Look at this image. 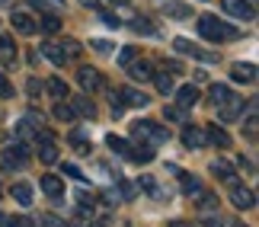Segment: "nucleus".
<instances>
[{
  "label": "nucleus",
  "mask_w": 259,
  "mask_h": 227,
  "mask_svg": "<svg viewBox=\"0 0 259 227\" xmlns=\"http://www.w3.org/2000/svg\"><path fill=\"white\" fill-rule=\"evenodd\" d=\"M198 32H202V38H208V42H231V38H240V32H237L234 26H227L224 19H218V16H198Z\"/></svg>",
  "instance_id": "1"
},
{
  "label": "nucleus",
  "mask_w": 259,
  "mask_h": 227,
  "mask_svg": "<svg viewBox=\"0 0 259 227\" xmlns=\"http://www.w3.org/2000/svg\"><path fill=\"white\" fill-rule=\"evenodd\" d=\"M135 138L144 144H166L170 141V128H163L157 122H135Z\"/></svg>",
  "instance_id": "2"
},
{
  "label": "nucleus",
  "mask_w": 259,
  "mask_h": 227,
  "mask_svg": "<svg viewBox=\"0 0 259 227\" xmlns=\"http://www.w3.org/2000/svg\"><path fill=\"white\" fill-rule=\"evenodd\" d=\"M29 160V147H26V141H16L13 147H7V154H4V160H0V166H4V173H10V170H19Z\"/></svg>",
  "instance_id": "3"
},
{
  "label": "nucleus",
  "mask_w": 259,
  "mask_h": 227,
  "mask_svg": "<svg viewBox=\"0 0 259 227\" xmlns=\"http://www.w3.org/2000/svg\"><path fill=\"white\" fill-rule=\"evenodd\" d=\"M243 115V96H227L224 103H218V118L221 122H237V118Z\"/></svg>",
  "instance_id": "4"
},
{
  "label": "nucleus",
  "mask_w": 259,
  "mask_h": 227,
  "mask_svg": "<svg viewBox=\"0 0 259 227\" xmlns=\"http://www.w3.org/2000/svg\"><path fill=\"white\" fill-rule=\"evenodd\" d=\"M224 13H231L234 19H243V23H250V19H256V10L250 0H221Z\"/></svg>",
  "instance_id": "5"
},
{
  "label": "nucleus",
  "mask_w": 259,
  "mask_h": 227,
  "mask_svg": "<svg viewBox=\"0 0 259 227\" xmlns=\"http://www.w3.org/2000/svg\"><path fill=\"white\" fill-rule=\"evenodd\" d=\"M10 23H13V29H16L19 35H35L38 32V19L32 13H26V10H16Z\"/></svg>",
  "instance_id": "6"
},
{
  "label": "nucleus",
  "mask_w": 259,
  "mask_h": 227,
  "mask_svg": "<svg viewBox=\"0 0 259 227\" xmlns=\"http://www.w3.org/2000/svg\"><path fill=\"white\" fill-rule=\"evenodd\" d=\"M231 202H234V208H240V211H250L253 205H256V195H253V189H246V186L234 183V186H231Z\"/></svg>",
  "instance_id": "7"
},
{
  "label": "nucleus",
  "mask_w": 259,
  "mask_h": 227,
  "mask_svg": "<svg viewBox=\"0 0 259 227\" xmlns=\"http://www.w3.org/2000/svg\"><path fill=\"white\" fill-rule=\"evenodd\" d=\"M173 48H176L179 55H192V58H198V61H218V55H214V52H202V48H195L192 42H189V38H176Z\"/></svg>",
  "instance_id": "8"
},
{
  "label": "nucleus",
  "mask_w": 259,
  "mask_h": 227,
  "mask_svg": "<svg viewBox=\"0 0 259 227\" xmlns=\"http://www.w3.org/2000/svg\"><path fill=\"white\" fill-rule=\"evenodd\" d=\"M77 80H80L83 93H96V90H103V77H99V71H93V67H80V71H77Z\"/></svg>",
  "instance_id": "9"
},
{
  "label": "nucleus",
  "mask_w": 259,
  "mask_h": 227,
  "mask_svg": "<svg viewBox=\"0 0 259 227\" xmlns=\"http://www.w3.org/2000/svg\"><path fill=\"white\" fill-rule=\"evenodd\" d=\"M179 138H183V144L189 147V151H202V147L208 144L205 141V131H202V128H195V125H186Z\"/></svg>",
  "instance_id": "10"
},
{
  "label": "nucleus",
  "mask_w": 259,
  "mask_h": 227,
  "mask_svg": "<svg viewBox=\"0 0 259 227\" xmlns=\"http://www.w3.org/2000/svg\"><path fill=\"white\" fill-rule=\"evenodd\" d=\"M115 100L122 103V106H135V109H138V106H147V103H151V96H144L141 90H135V86H122Z\"/></svg>",
  "instance_id": "11"
},
{
  "label": "nucleus",
  "mask_w": 259,
  "mask_h": 227,
  "mask_svg": "<svg viewBox=\"0 0 259 227\" xmlns=\"http://www.w3.org/2000/svg\"><path fill=\"white\" fill-rule=\"evenodd\" d=\"M128 71V77H132V80H138V83H147L154 77V67H151V61H132L125 67Z\"/></svg>",
  "instance_id": "12"
},
{
  "label": "nucleus",
  "mask_w": 259,
  "mask_h": 227,
  "mask_svg": "<svg viewBox=\"0 0 259 227\" xmlns=\"http://www.w3.org/2000/svg\"><path fill=\"white\" fill-rule=\"evenodd\" d=\"M42 55H45V58H48V61H52L55 67H64L67 61H71V58L64 55V48L58 45V42H42Z\"/></svg>",
  "instance_id": "13"
},
{
  "label": "nucleus",
  "mask_w": 259,
  "mask_h": 227,
  "mask_svg": "<svg viewBox=\"0 0 259 227\" xmlns=\"http://www.w3.org/2000/svg\"><path fill=\"white\" fill-rule=\"evenodd\" d=\"M42 192L52 195V199H61V195H64V179L55 176V173H45L42 176Z\"/></svg>",
  "instance_id": "14"
},
{
  "label": "nucleus",
  "mask_w": 259,
  "mask_h": 227,
  "mask_svg": "<svg viewBox=\"0 0 259 227\" xmlns=\"http://www.w3.org/2000/svg\"><path fill=\"white\" fill-rule=\"evenodd\" d=\"M13 61H16L13 35H0V64H4V67H13Z\"/></svg>",
  "instance_id": "15"
},
{
  "label": "nucleus",
  "mask_w": 259,
  "mask_h": 227,
  "mask_svg": "<svg viewBox=\"0 0 259 227\" xmlns=\"http://www.w3.org/2000/svg\"><path fill=\"white\" fill-rule=\"evenodd\" d=\"M211 173H214V176H218L221 183H227V186L240 183V179H237V173H234V166L227 163V160H214V163H211Z\"/></svg>",
  "instance_id": "16"
},
{
  "label": "nucleus",
  "mask_w": 259,
  "mask_h": 227,
  "mask_svg": "<svg viewBox=\"0 0 259 227\" xmlns=\"http://www.w3.org/2000/svg\"><path fill=\"white\" fill-rule=\"evenodd\" d=\"M231 77L237 83H253L256 80V67L253 64H243V61H237L234 64V71H231Z\"/></svg>",
  "instance_id": "17"
},
{
  "label": "nucleus",
  "mask_w": 259,
  "mask_h": 227,
  "mask_svg": "<svg viewBox=\"0 0 259 227\" xmlns=\"http://www.w3.org/2000/svg\"><path fill=\"white\" fill-rule=\"evenodd\" d=\"M138 186H141V189L151 195V199H157V202H166V199H170V192H163L160 186L151 179V176H141V179H138Z\"/></svg>",
  "instance_id": "18"
},
{
  "label": "nucleus",
  "mask_w": 259,
  "mask_h": 227,
  "mask_svg": "<svg viewBox=\"0 0 259 227\" xmlns=\"http://www.w3.org/2000/svg\"><path fill=\"white\" fill-rule=\"evenodd\" d=\"M74 112L80 115V118H96V106H93V100L83 93V96H74Z\"/></svg>",
  "instance_id": "19"
},
{
  "label": "nucleus",
  "mask_w": 259,
  "mask_h": 227,
  "mask_svg": "<svg viewBox=\"0 0 259 227\" xmlns=\"http://www.w3.org/2000/svg\"><path fill=\"white\" fill-rule=\"evenodd\" d=\"M205 141H208V144H214V147H231V134H227L224 128L211 125V128L205 131Z\"/></svg>",
  "instance_id": "20"
},
{
  "label": "nucleus",
  "mask_w": 259,
  "mask_h": 227,
  "mask_svg": "<svg viewBox=\"0 0 259 227\" xmlns=\"http://www.w3.org/2000/svg\"><path fill=\"white\" fill-rule=\"evenodd\" d=\"M176 103H179V109H189V106H195V103H198V90H195L192 83H189V86H179Z\"/></svg>",
  "instance_id": "21"
},
{
  "label": "nucleus",
  "mask_w": 259,
  "mask_h": 227,
  "mask_svg": "<svg viewBox=\"0 0 259 227\" xmlns=\"http://www.w3.org/2000/svg\"><path fill=\"white\" fill-rule=\"evenodd\" d=\"M179 189H183V195H202V183H198L195 176L179 170Z\"/></svg>",
  "instance_id": "22"
},
{
  "label": "nucleus",
  "mask_w": 259,
  "mask_h": 227,
  "mask_svg": "<svg viewBox=\"0 0 259 227\" xmlns=\"http://www.w3.org/2000/svg\"><path fill=\"white\" fill-rule=\"evenodd\" d=\"M10 192H13L16 205H23V208H29V205H32V186H29V183H16Z\"/></svg>",
  "instance_id": "23"
},
{
  "label": "nucleus",
  "mask_w": 259,
  "mask_h": 227,
  "mask_svg": "<svg viewBox=\"0 0 259 227\" xmlns=\"http://www.w3.org/2000/svg\"><path fill=\"white\" fill-rule=\"evenodd\" d=\"M125 157H132V160H135V163H151V160H154V147L141 141V144H138V147H135V151H128Z\"/></svg>",
  "instance_id": "24"
},
{
  "label": "nucleus",
  "mask_w": 259,
  "mask_h": 227,
  "mask_svg": "<svg viewBox=\"0 0 259 227\" xmlns=\"http://www.w3.org/2000/svg\"><path fill=\"white\" fill-rule=\"evenodd\" d=\"M163 13H170V16H176V19H189L192 16V10H189L186 4H173V0H163Z\"/></svg>",
  "instance_id": "25"
},
{
  "label": "nucleus",
  "mask_w": 259,
  "mask_h": 227,
  "mask_svg": "<svg viewBox=\"0 0 259 227\" xmlns=\"http://www.w3.org/2000/svg\"><path fill=\"white\" fill-rule=\"evenodd\" d=\"M52 115L58 118V122H77V112H74V106H67L64 100H61V103H58L55 109H52Z\"/></svg>",
  "instance_id": "26"
},
{
  "label": "nucleus",
  "mask_w": 259,
  "mask_h": 227,
  "mask_svg": "<svg viewBox=\"0 0 259 227\" xmlns=\"http://www.w3.org/2000/svg\"><path fill=\"white\" fill-rule=\"evenodd\" d=\"M151 80L157 83V90H160L163 96H170V93H173V77H170V74H166V71H160V74H157V71H154V77H151Z\"/></svg>",
  "instance_id": "27"
},
{
  "label": "nucleus",
  "mask_w": 259,
  "mask_h": 227,
  "mask_svg": "<svg viewBox=\"0 0 259 227\" xmlns=\"http://www.w3.org/2000/svg\"><path fill=\"white\" fill-rule=\"evenodd\" d=\"M38 29H42L45 35H55L58 29H61V19H58L55 13H48V16H42V19H38Z\"/></svg>",
  "instance_id": "28"
},
{
  "label": "nucleus",
  "mask_w": 259,
  "mask_h": 227,
  "mask_svg": "<svg viewBox=\"0 0 259 227\" xmlns=\"http://www.w3.org/2000/svg\"><path fill=\"white\" fill-rule=\"evenodd\" d=\"M45 86H48V93H52L55 100H64V96H67V83L61 80V77H52V80H48Z\"/></svg>",
  "instance_id": "29"
},
{
  "label": "nucleus",
  "mask_w": 259,
  "mask_h": 227,
  "mask_svg": "<svg viewBox=\"0 0 259 227\" xmlns=\"http://www.w3.org/2000/svg\"><path fill=\"white\" fill-rule=\"evenodd\" d=\"M198 208H202L205 214H211V211H218V199H214L211 192L202 189V195H198Z\"/></svg>",
  "instance_id": "30"
},
{
  "label": "nucleus",
  "mask_w": 259,
  "mask_h": 227,
  "mask_svg": "<svg viewBox=\"0 0 259 227\" xmlns=\"http://www.w3.org/2000/svg\"><path fill=\"white\" fill-rule=\"evenodd\" d=\"M58 45L64 48V55H67V58H80V52H83V45L77 42V38H64V42H58Z\"/></svg>",
  "instance_id": "31"
},
{
  "label": "nucleus",
  "mask_w": 259,
  "mask_h": 227,
  "mask_svg": "<svg viewBox=\"0 0 259 227\" xmlns=\"http://www.w3.org/2000/svg\"><path fill=\"white\" fill-rule=\"evenodd\" d=\"M106 144L112 147V154H122V157L128 154V141H125V138H115V134H109V138H106Z\"/></svg>",
  "instance_id": "32"
},
{
  "label": "nucleus",
  "mask_w": 259,
  "mask_h": 227,
  "mask_svg": "<svg viewBox=\"0 0 259 227\" xmlns=\"http://www.w3.org/2000/svg\"><path fill=\"white\" fill-rule=\"evenodd\" d=\"M135 58H138V52H135L132 45H125L122 52H118V58H115V61H118V67H128V64L135 61Z\"/></svg>",
  "instance_id": "33"
},
{
  "label": "nucleus",
  "mask_w": 259,
  "mask_h": 227,
  "mask_svg": "<svg viewBox=\"0 0 259 227\" xmlns=\"http://www.w3.org/2000/svg\"><path fill=\"white\" fill-rule=\"evenodd\" d=\"M227 96H231V90H227L224 83H214V86H211V103H214V106H218V103H224Z\"/></svg>",
  "instance_id": "34"
},
{
  "label": "nucleus",
  "mask_w": 259,
  "mask_h": 227,
  "mask_svg": "<svg viewBox=\"0 0 259 227\" xmlns=\"http://www.w3.org/2000/svg\"><path fill=\"white\" fill-rule=\"evenodd\" d=\"M132 29H135V32H144V35H154V32H157V29H154L151 23H147V19H144V16H138V19H135V23H132Z\"/></svg>",
  "instance_id": "35"
},
{
  "label": "nucleus",
  "mask_w": 259,
  "mask_h": 227,
  "mask_svg": "<svg viewBox=\"0 0 259 227\" xmlns=\"http://www.w3.org/2000/svg\"><path fill=\"white\" fill-rule=\"evenodd\" d=\"M64 176H71V179H77V183H87V173H80V166H74V163H64V170H61Z\"/></svg>",
  "instance_id": "36"
},
{
  "label": "nucleus",
  "mask_w": 259,
  "mask_h": 227,
  "mask_svg": "<svg viewBox=\"0 0 259 227\" xmlns=\"http://www.w3.org/2000/svg\"><path fill=\"white\" fill-rule=\"evenodd\" d=\"M90 48H93V52H99V55H109V52H112V42H106V38H93V42H90Z\"/></svg>",
  "instance_id": "37"
},
{
  "label": "nucleus",
  "mask_w": 259,
  "mask_h": 227,
  "mask_svg": "<svg viewBox=\"0 0 259 227\" xmlns=\"http://www.w3.org/2000/svg\"><path fill=\"white\" fill-rule=\"evenodd\" d=\"M163 115L170 118V122H183V109H179V106H166Z\"/></svg>",
  "instance_id": "38"
},
{
  "label": "nucleus",
  "mask_w": 259,
  "mask_h": 227,
  "mask_svg": "<svg viewBox=\"0 0 259 227\" xmlns=\"http://www.w3.org/2000/svg\"><path fill=\"white\" fill-rule=\"evenodd\" d=\"M99 19H103L109 29H118V26H122V19H118L115 13H99Z\"/></svg>",
  "instance_id": "39"
},
{
  "label": "nucleus",
  "mask_w": 259,
  "mask_h": 227,
  "mask_svg": "<svg viewBox=\"0 0 259 227\" xmlns=\"http://www.w3.org/2000/svg\"><path fill=\"white\" fill-rule=\"evenodd\" d=\"M4 227H32V221H26V218H7Z\"/></svg>",
  "instance_id": "40"
},
{
  "label": "nucleus",
  "mask_w": 259,
  "mask_h": 227,
  "mask_svg": "<svg viewBox=\"0 0 259 227\" xmlns=\"http://www.w3.org/2000/svg\"><path fill=\"white\" fill-rule=\"evenodd\" d=\"M0 96H7V100L13 96V86H10V80H7L4 74H0Z\"/></svg>",
  "instance_id": "41"
},
{
  "label": "nucleus",
  "mask_w": 259,
  "mask_h": 227,
  "mask_svg": "<svg viewBox=\"0 0 259 227\" xmlns=\"http://www.w3.org/2000/svg\"><path fill=\"white\" fill-rule=\"evenodd\" d=\"M205 227H227V224H224V221L211 211V214H205Z\"/></svg>",
  "instance_id": "42"
},
{
  "label": "nucleus",
  "mask_w": 259,
  "mask_h": 227,
  "mask_svg": "<svg viewBox=\"0 0 259 227\" xmlns=\"http://www.w3.org/2000/svg\"><path fill=\"white\" fill-rule=\"evenodd\" d=\"M163 71H166V74H183V64H179V61H166Z\"/></svg>",
  "instance_id": "43"
},
{
  "label": "nucleus",
  "mask_w": 259,
  "mask_h": 227,
  "mask_svg": "<svg viewBox=\"0 0 259 227\" xmlns=\"http://www.w3.org/2000/svg\"><path fill=\"white\" fill-rule=\"evenodd\" d=\"M237 166H240V170H246V173H256L253 160H246V157H240V160H237Z\"/></svg>",
  "instance_id": "44"
},
{
  "label": "nucleus",
  "mask_w": 259,
  "mask_h": 227,
  "mask_svg": "<svg viewBox=\"0 0 259 227\" xmlns=\"http://www.w3.org/2000/svg\"><path fill=\"white\" fill-rule=\"evenodd\" d=\"M42 221H45V227H61V221H58V218H55V214H45V218H42Z\"/></svg>",
  "instance_id": "45"
},
{
  "label": "nucleus",
  "mask_w": 259,
  "mask_h": 227,
  "mask_svg": "<svg viewBox=\"0 0 259 227\" xmlns=\"http://www.w3.org/2000/svg\"><path fill=\"white\" fill-rule=\"evenodd\" d=\"M26 90H29V93H32V96H35L38 90H42V83H38V80H29V83H26Z\"/></svg>",
  "instance_id": "46"
},
{
  "label": "nucleus",
  "mask_w": 259,
  "mask_h": 227,
  "mask_svg": "<svg viewBox=\"0 0 259 227\" xmlns=\"http://www.w3.org/2000/svg\"><path fill=\"white\" fill-rule=\"evenodd\" d=\"M83 7H90V10H99V0H80Z\"/></svg>",
  "instance_id": "47"
},
{
  "label": "nucleus",
  "mask_w": 259,
  "mask_h": 227,
  "mask_svg": "<svg viewBox=\"0 0 259 227\" xmlns=\"http://www.w3.org/2000/svg\"><path fill=\"white\" fill-rule=\"evenodd\" d=\"M170 227H195V224H186V221H170Z\"/></svg>",
  "instance_id": "48"
},
{
  "label": "nucleus",
  "mask_w": 259,
  "mask_h": 227,
  "mask_svg": "<svg viewBox=\"0 0 259 227\" xmlns=\"http://www.w3.org/2000/svg\"><path fill=\"white\" fill-rule=\"evenodd\" d=\"M115 4H128V0H115Z\"/></svg>",
  "instance_id": "49"
},
{
  "label": "nucleus",
  "mask_w": 259,
  "mask_h": 227,
  "mask_svg": "<svg viewBox=\"0 0 259 227\" xmlns=\"http://www.w3.org/2000/svg\"><path fill=\"white\" fill-rule=\"evenodd\" d=\"M0 4H10V0H0Z\"/></svg>",
  "instance_id": "50"
}]
</instances>
